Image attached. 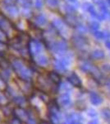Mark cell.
Listing matches in <instances>:
<instances>
[{"label": "cell", "instance_id": "603a6c76", "mask_svg": "<svg viewBox=\"0 0 110 124\" xmlns=\"http://www.w3.org/2000/svg\"><path fill=\"white\" fill-rule=\"evenodd\" d=\"M108 4H109V6L110 7V0H108Z\"/></svg>", "mask_w": 110, "mask_h": 124}, {"label": "cell", "instance_id": "e0dca14e", "mask_svg": "<svg viewBox=\"0 0 110 124\" xmlns=\"http://www.w3.org/2000/svg\"><path fill=\"white\" fill-rule=\"evenodd\" d=\"M38 61H39V62L41 64V65H45L48 61L47 58H46L45 55H40V56H39V58H38Z\"/></svg>", "mask_w": 110, "mask_h": 124}, {"label": "cell", "instance_id": "5b68a950", "mask_svg": "<svg viewBox=\"0 0 110 124\" xmlns=\"http://www.w3.org/2000/svg\"><path fill=\"white\" fill-rule=\"evenodd\" d=\"M53 46V51L56 52H63L64 51H66L67 49V43L63 41H56L52 45Z\"/></svg>", "mask_w": 110, "mask_h": 124}, {"label": "cell", "instance_id": "52a82bcc", "mask_svg": "<svg viewBox=\"0 0 110 124\" xmlns=\"http://www.w3.org/2000/svg\"><path fill=\"white\" fill-rule=\"evenodd\" d=\"M5 9H6V12L8 13L9 15L13 16V17H17L18 15L19 12H18V9L16 7L14 6L11 5V4H7L5 6Z\"/></svg>", "mask_w": 110, "mask_h": 124}, {"label": "cell", "instance_id": "3957f363", "mask_svg": "<svg viewBox=\"0 0 110 124\" xmlns=\"http://www.w3.org/2000/svg\"><path fill=\"white\" fill-rule=\"evenodd\" d=\"M82 9L84 11H85L86 13H89L93 17H97V15H98V13L96 12V10L95 9V7L90 3H84L82 6H81Z\"/></svg>", "mask_w": 110, "mask_h": 124}, {"label": "cell", "instance_id": "6da1fadb", "mask_svg": "<svg viewBox=\"0 0 110 124\" xmlns=\"http://www.w3.org/2000/svg\"><path fill=\"white\" fill-rule=\"evenodd\" d=\"M12 24L11 23L7 20L4 16L1 15L0 16V29L2 31H3L7 34V31H8L10 29L12 28Z\"/></svg>", "mask_w": 110, "mask_h": 124}, {"label": "cell", "instance_id": "ffe728a7", "mask_svg": "<svg viewBox=\"0 0 110 124\" xmlns=\"http://www.w3.org/2000/svg\"><path fill=\"white\" fill-rule=\"evenodd\" d=\"M105 46L108 49H110V41H105Z\"/></svg>", "mask_w": 110, "mask_h": 124}, {"label": "cell", "instance_id": "4fadbf2b", "mask_svg": "<svg viewBox=\"0 0 110 124\" xmlns=\"http://www.w3.org/2000/svg\"><path fill=\"white\" fill-rule=\"evenodd\" d=\"M89 27H90V29H91L92 31H97V30L99 29V24L97 22L93 21V22H91V23H90Z\"/></svg>", "mask_w": 110, "mask_h": 124}, {"label": "cell", "instance_id": "9a60e30c", "mask_svg": "<svg viewBox=\"0 0 110 124\" xmlns=\"http://www.w3.org/2000/svg\"><path fill=\"white\" fill-rule=\"evenodd\" d=\"M77 31H79L81 34H84L87 31V28L85 27L84 25H82V24L79 23L78 25H77Z\"/></svg>", "mask_w": 110, "mask_h": 124}, {"label": "cell", "instance_id": "7402d4cb", "mask_svg": "<svg viewBox=\"0 0 110 124\" xmlns=\"http://www.w3.org/2000/svg\"><path fill=\"white\" fill-rule=\"evenodd\" d=\"M68 1L71 2V3H77V0H68Z\"/></svg>", "mask_w": 110, "mask_h": 124}, {"label": "cell", "instance_id": "9c48e42d", "mask_svg": "<svg viewBox=\"0 0 110 124\" xmlns=\"http://www.w3.org/2000/svg\"><path fill=\"white\" fill-rule=\"evenodd\" d=\"M92 55H93V57L95 58V59H100V58H103L104 56V51H101V50H95V51H93Z\"/></svg>", "mask_w": 110, "mask_h": 124}, {"label": "cell", "instance_id": "7c38bea8", "mask_svg": "<svg viewBox=\"0 0 110 124\" xmlns=\"http://www.w3.org/2000/svg\"><path fill=\"white\" fill-rule=\"evenodd\" d=\"M93 34L95 36V37L98 40H101V39H104L105 38V33L104 31H93Z\"/></svg>", "mask_w": 110, "mask_h": 124}, {"label": "cell", "instance_id": "8fae6325", "mask_svg": "<svg viewBox=\"0 0 110 124\" xmlns=\"http://www.w3.org/2000/svg\"><path fill=\"white\" fill-rule=\"evenodd\" d=\"M46 4L49 6V8H57L59 5L58 0H45Z\"/></svg>", "mask_w": 110, "mask_h": 124}, {"label": "cell", "instance_id": "ba28073f", "mask_svg": "<svg viewBox=\"0 0 110 124\" xmlns=\"http://www.w3.org/2000/svg\"><path fill=\"white\" fill-rule=\"evenodd\" d=\"M35 21L38 26H45L47 23V18L43 14H39L36 16L35 18Z\"/></svg>", "mask_w": 110, "mask_h": 124}, {"label": "cell", "instance_id": "ac0fdd59", "mask_svg": "<svg viewBox=\"0 0 110 124\" xmlns=\"http://www.w3.org/2000/svg\"><path fill=\"white\" fill-rule=\"evenodd\" d=\"M35 6L36 8L40 9L42 6H43V3H42L41 0H35Z\"/></svg>", "mask_w": 110, "mask_h": 124}, {"label": "cell", "instance_id": "8992f818", "mask_svg": "<svg viewBox=\"0 0 110 124\" xmlns=\"http://www.w3.org/2000/svg\"><path fill=\"white\" fill-rule=\"evenodd\" d=\"M73 42L78 47H83V46H85V45L87 44L86 41H85V39L83 37H81V36L80 35H77L74 37L73 38Z\"/></svg>", "mask_w": 110, "mask_h": 124}, {"label": "cell", "instance_id": "7a4b0ae2", "mask_svg": "<svg viewBox=\"0 0 110 124\" xmlns=\"http://www.w3.org/2000/svg\"><path fill=\"white\" fill-rule=\"evenodd\" d=\"M30 51L34 55H36L42 51V45L37 41H31L29 43Z\"/></svg>", "mask_w": 110, "mask_h": 124}, {"label": "cell", "instance_id": "277c9868", "mask_svg": "<svg viewBox=\"0 0 110 124\" xmlns=\"http://www.w3.org/2000/svg\"><path fill=\"white\" fill-rule=\"evenodd\" d=\"M53 27L57 30L58 31L61 32V34H66L67 33V29H66L65 25L63 24V22L59 19H53Z\"/></svg>", "mask_w": 110, "mask_h": 124}, {"label": "cell", "instance_id": "30bf717a", "mask_svg": "<svg viewBox=\"0 0 110 124\" xmlns=\"http://www.w3.org/2000/svg\"><path fill=\"white\" fill-rule=\"evenodd\" d=\"M17 2L21 7L25 8H30L31 6V0H17Z\"/></svg>", "mask_w": 110, "mask_h": 124}, {"label": "cell", "instance_id": "d6986e66", "mask_svg": "<svg viewBox=\"0 0 110 124\" xmlns=\"http://www.w3.org/2000/svg\"><path fill=\"white\" fill-rule=\"evenodd\" d=\"M92 1L96 5H100L102 3H104V0H92Z\"/></svg>", "mask_w": 110, "mask_h": 124}, {"label": "cell", "instance_id": "5bb4252c", "mask_svg": "<svg viewBox=\"0 0 110 124\" xmlns=\"http://www.w3.org/2000/svg\"><path fill=\"white\" fill-rule=\"evenodd\" d=\"M7 41V36L4 31H2L0 29V42L1 43H5Z\"/></svg>", "mask_w": 110, "mask_h": 124}, {"label": "cell", "instance_id": "2e32d148", "mask_svg": "<svg viewBox=\"0 0 110 124\" xmlns=\"http://www.w3.org/2000/svg\"><path fill=\"white\" fill-rule=\"evenodd\" d=\"M64 9H65V11L68 13V14H72L74 12H75V8H74L72 6L68 5V4L64 5Z\"/></svg>", "mask_w": 110, "mask_h": 124}, {"label": "cell", "instance_id": "44dd1931", "mask_svg": "<svg viewBox=\"0 0 110 124\" xmlns=\"http://www.w3.org/2000/svg\"><path fill=\"white\" fill-rule=\"evenodd\" d=\"M6 2H7V4H10V3H12L14 0H5Z\"/></svg>", "mask_w": 110, "mask_h": 124}]
</instances>
